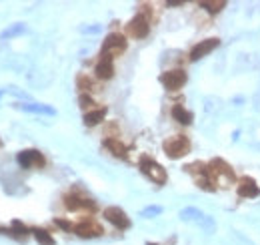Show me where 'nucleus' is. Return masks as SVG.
I'll return each instance as SVG.
<instances>
[{"instance_id":"obj_20","label":"nucleus","mask_w":260,"mask_h":245,"mask_svg":"<svg viewBox=\"0 0 260 245\" xmlns=\"http://www.w3.org/2000/svg\"><path fill=\"white\" fill-rule=\"evenodd\" d=\"M224 6H226V2H224V0H202V2H200V8H204V10L212 12V14L220 12Z\"/></svg>"},{"instance_id":"obj_11","label":"nucleus","mask_w":260,"mask_h":245,"mask_svg":"<svg viewBox=\"0 0 260 245\" xmlns=\"http://www.w3.org/2000/svg\"><path fill=\"white\" fill-rule=\"evenodd\" d=\"M14 109L24 111V113H32V115H44V117H54L56 109L50 105H42V103H14Z\"/></svg>"},{"instance_id":"obj_1","label":"nucleus","mask_w":260,"mask_h":245,"mask_svg":"<svg viewBox=\"0 0 260 245\" xmlns=\"http://www.w3.org/2000/svg\"><path fill=\"white\" fill-rule=\"evenodd\" d=\"M208 177L214 187L226 189V187L234 185V169L222 159H212L208 163Z\"/></svg>"},{"instance_id":"obj_21","label":"nucleus","mask_w":260,"mask_h":245,"mask_svg":"<svg viewBox=\"0 0 260 245\" xmlns=\"http://www.w3.org/2000/svg\"><path fill=\"white\" fill-rule=\"evenodd\" d=\"M32 235L40 245H54V237L44 229H32Z\"/></svg>"},{"instance_id":"obj_4","label":"nucleus","mask_w":260,"mask_h":245,"mask_svg":"<svg viewBox=\"0 0 260 245\" xmlns=\"http://www.w3.org/2000/svg\"><path fill=\"white\" fill-rule=\"evenodd\" d=\"M126 47H128V43H126V38L120 34V32H110L106 38H104L102 43V55L100 57H108V59H114V57H118V55H122L124 51H126Z\"/></svg>"},{"instance_id":"obj_27","label":"nucleus","mask_w":260,"mask_h":245,"mask_svg":"<svg viewBox=\"0 0 260 245\" xmlns=\"http://www.w3.org/2000/svg\"><path fill=\"white\" fill-rule=\"evenodd\" d=\"M180 4H184V0H168L166 2V6H180Z\"/></svg>"},{"instance_id":"obj_7","label":"nucleus","mask_w":260,"mask_h":245,"mask_svg":"<svg viewBox=\"0 0 260 245\" xmlns=\"http://www.w3.org/2000/svg\"><path fill=\"white\" fill-rule=\"evenodd\" d=\"M104 219L108 221V223H112L116 229H128L132 223H130V217L120 209V207H106L104 209Z\"/></svg>"},{"instance_id":"obj_16","label":"nucleus","mask_w":260,"mask_h":245,"mask_svg":"<svg viewBox=\"0 0 260 245\" xmlns=\"http://www.w3.org/2000/svg\"><path fill=\"white\" fill-rule=\"evenodd\" d=\"M24 32H26V24H24V22H14V24L6 26V28L0 32V40H10V38L20 36V34H24Z\"/></svg>"},{"instance_id":"obj_2","label":"nucleus","mask_w":260,"mask_h":245,"mask_svg":"<svg viewBox=\"0 0 260 245\" xmlns=\"http://www.w3.org/2000/svg\"><path fill=\"white\" fill-rule=\"evenodd\" d=\"M162 149H164V153H166L170 159H180V157L188 155V151H190V141H188L184 135H174V137H170V139L164 141Z\"/></svg>"},{"instance_id":"obj_8","label":"nucleus","mask_w":260,"mask_h":245,"mask_svg":"<svg viewBox=\"0 0 260 245\" xmlns=\"http://www.w3.org/2000/svg\"><path fill=\"white\" fill-rule=\"evenodd\" d=\"M74 233L78 237H84V239H92V237H100L104 233L102 225H98L96 221H80L74 225Z\"/></svg>"},{"instance_id":"obj_3","label":"nucleus","mask_w":260,"mask_h":245,"mask_svg":"<svg viewBox=\"0 0 260 245\" xmlns=\"http://www.w3.org/2000/svg\"><path fill=\"white\" fill-rule=\"evenodd\" d=\"M140 171L156 185H164L168 181L166 169H164L160 163H156L154 159H150V157H142V159H140Z\"/></svg>"},{"instance_id":"obj_10","label":"nucleus","mask_w":260,"mask_h":245,"mask_svg":"<svg viewBox=\"0 0 260 245\" xmlns=\"http://www.w3.org/2000/svg\"><path fill=\"white\" fill-rule=\"evenodd\" d=\"M218 45H220V38H206V40L198 43V45L190 51V61L196 62V61H200V59H204V57H208L212 51L218 49Z\"/></svg>"},{"instance_id":"obj_12","label":"nucleus","mask_w":260,"mask_h":245,"mask_svg":"<svg viewBox=\"0 0 260 245\" xmlns=\"http://www.w3.org/2000/svg\"><path fill=\"white\" fill-rule=\"evenodd\" d=\"M64 205H66L70 211H80V209L94 211V209H96L94 201H90V199H86V197H80V195H76V193L66 195V197H64Z\"/></svg>"},{"instance_id":"obj_24","label":"nucleus","mask_w":260,"mask_h":245,"mask_svg":"<svg viewBox=\"0 0 260 245\" xmlns=\"http://www.w3.org/2000/svg\"><path fill=\"white\" fill-rule=\"evenodd\" d=\"M28 233V229H26V225L24 223H20V221H12V235H26Z\"/></svg>"},{"instance_id":"obj_15","label":"nucleus","mask_w":260,"mask_h":245,"mask_svg":"<svg viewBox=\"0 0 260 245\" xmlns=\"http://www.w3.org/2000/svg\"><path fill=\"white\" fill-rule=\"evenodd\" d=\"M180 219H182V221H194V223H198V225L210 221L206 215H204L200 209H196V207H186V209H182V211H180Z\"/></svg>"},{"instance_id":"obj_9","label":"nucleus","mask_w":260,"mask_h":245,"mask_svg":"<svg viewBox=\"0 0 260 245\" xmlns=\"http://www.w3.org/2000/svg\"><path fill=\"white\" fill-rule=\"evenodd\" d=\"M128 32H130V36H134V38H146L148 32H150V20H148L146 16H142V14L134 16V18L128 22Z\"/></svg>"},{"instance_id":"obj_23","label":"nucleus","mask_w":260,"mask_h":245,"mask_svg":"<svg viewBox=\"0 0 260 245\" xmlns=\"http://www.w3.org/2000/svg\"><path fill=\"white\" fill-rule=\"evenodd\" d=\"M78 89H80V91H86V93H88V91H92V89H94V85H92V80H90L88 76L80 74V76H78Z\"/></svg>"},{"instance_id":"obj_5","label":"nucleus","mask_w":260,"mask_h":245,"mask_svg":"<svg viewBox=\"0 0 260 245\" xmlns=\"http://www.w3.org/2000/svg\"><path fill=\"white\" fill-rule=\"evenodd\" d=\"M16 161H18V165L22 169H34V167H44L46 165V159L36 149H24V151H20L16 155Z\"/></svg>"},{"instance_id":"obj_22","label":"nucleus","mask_w":260,"mask_h":245,"mask_svg":"<svg viewBox=\"0 0 260 245\" xmlns=\"http://www.w3.org/2000/svg\"><path fill=\"white\" fill-rule=\"evenodd\" d=\"M160 213H162V207H160V205H148V207H144V209L140 211V217L150 219V217H156V215H160Z\"/></svg>"},{"instance_id":"obj_26","label":"nucleus","mask_w":260,"mask_h":245,"mask_svg":"<svg viewBox=\"0 0 260 245\" xmlns=\"http://www.w3.org/2000/svg\"><path fill=\"white\" fill-rule=\"evenodd\" d=\"M54 223H56L58 227L66 229V231H74V225H72V223H68V221H64V219H54Z\"/></svg>"},{"instance_id":"obj_13","label":"nucleus","mask_w":260,"mask_h":245,"mask_svg":"<svg viewBox=\"0 0 260 245\" xmlns=\"http://www.w3.org/2000/svg\"><path fill=\"white\" fill-rule=\"evenodd\" d=\"M236 193H238V197H242V199H254V197L260 195V187L256 185L254 179L242 177V179L238 181V185H236Z\"/></svg>"},{"instance_id":"obj_29","label":"nucleus","mask_w":260,"mask_h":245,"mask_svg":"<svg viewBox=\"0 0 260 245\" xmlns=\"http://www.w3.org/2000/svg\"><path fill=\"white\" fill-rule=\"evenodd\" d=\"M0 95H2V93H0Z\"/></svg>"},{"instance_id":"obj_25","label":"nucleus","mask_w":260,"mask_h":245,"mask_svg":"<svg viewBox=\"0 0 260 245\" xmlns=\"http://www.w3.org/2000/svg\"><path fill=\"white\" fill-rule=\"evenodd\" d=\"M78 105H80L82 109H92L94 101H92V97H90V95H80V97H78Z\"/></svg>"},{"instance_id":"obj_17","label":"nucleus","mask_w":260,"mask_h":245,"mask_svg":"<svg viewBox=\"0 0 260 245\" xmlns=\"http://www.w3.org/2000/svg\"><path fill=\"white\" fill-rule=\"evenodd\" d=\"M104 147H106L114 157H120V159H124V157H126V147H124L118 139H114V137L104 139Z\"/></svg>"},{"instance_id":"obj_28","label":"nucleus","mask_w":260,"mask_h":245,"mask_svg":"<svg viewBox=\"0 0 260 245\" xmlns=\"http://www.w3.org/2000/svg\"><path fill=\"white\" fill-rule=\"evenodd\" d=\"M148 245H156V243H148Z\"/></svg>"},{"instance_id":"obj_19","label":"nucleus","mask_w":260,"mask_h":245,"mask_svg":"<svg viewBox=\"0 0 260 245\" xmlns=\"http://www.w3.org/2000/svg\"><path fill=\"white\" fill-rule=\"evenodd\" d=\"M104 117H106V109H94V111H88L86 115H84V125L86 127H94V125H98V123L102 121Z\"/></svg>"},{"instance_id":"obj_18","label":"nucleus","mask_w":260,"mask_h":245,"mask_svg":"<svg viewBox=\"0 0 260 245\" xmlns=\"http://www.w3.org/2000/svg\"><path fill=\"white\" fill-rule=\"evenodd\" d=\"M172 117H174V121H178L180 125H190L192 119H194V115L190 111H186L182 105H174L172 107Z\"/></svg>"},{"instance_id":"obj_6","label":"nucleus","mask_w":260,"mask_h":245,"mask_svg":"<svg viewBox=\"0 0 260 245\" xmlns=\"http://www.w3.org/2000/svg\"><path fill=\"white\" fill-rule=\"evenodd\" d=\"M160 83L166 91H178L184 87L186 83V72L182 68H174V70H166L160 74Z\"/></svg>"},{"instance_id":"obj_14","label":"nucleus","mask_w":260,"mask_h":245,"mask_svg":"<svg viewBox=\"0 0 260 245\" xmlns=\"http://www.w3.org/2000/svg\"><path fill=\"white\" fill-rule=\"evenodd\" d=\"M94 72H96V76H98V78H102V80L112 78V74H114V64H112V59H108V57H100V61L96 62V66H94Z\"/></svg>"}]
</instances>
